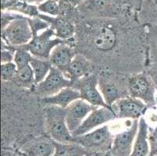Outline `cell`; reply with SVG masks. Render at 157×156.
Returning a JSON list of instances; mask_svg holds the SVG:
<instances>
[{
	"instance_id": "obj_26",
	"label": "cell",
	"mask_w": 157,
	"mask_h": 156,
	"mask_svg": "<svg viewBox=\"0 0 157 156\" xmlns=\"http://www.w3.org/2000/svg\"><path fill=\"white\" fill-rule=\"evenodd\" d=\"M38 10L52 16L59 15V6L54 0H48L38 6Z\"/></svg>"
},
{
	"instance_id": "obj_27",
	"label": "cell",
	"mask_w": 157,
	"mask_h": 156,
	"mask_svg": "<svg viewBox=\"0 0 157 156\" xmlns=\"http://www.w3.org/2000/svg\"><path fill=\"white\" fill-rule=\"evenodd\" d=\"M30 26H31V31L33 33V36H35L39 34L40 31L48 29L50 28V25L48 22L44 21L43 19H33L28 20Z\"/></svg>"
},
{
	"instance_id": "obj_29",
	"label": "cell",
	"mask_w": 157,
	"mask_h": 156,
	"mask_svg": "<svg viewBox=\"0 0 157 156\" xmlns=\"http://www.w3.org/2000/svg\"><path fill=\"white\" fill-rule=\"evenodd\" d=\"M59 17L67 18L71 13V4L67 0H61L59 2Z\"/></svg>"
},
{
	"instance_id": "obj_19",
	"label": "cell",
	"mask_w": 157,
	"mask_h": 156,
	"mask_svg": "<svg viewBox=\"0 0 157 156\" xmlns=\"http://www.w3.org/2000/svg\"><path fill=\"white\" fill-rule=\"evenodd\" d=\"M55 141L39 140L27 148L26 154L28 156H52L55 152Z\"/></svg>"
},
{
	"instance_id": "obj_12",
	"label": "cell",
	"mask_w": 157,
	"mask_h": 156,
	"mask_svg": "<svg viewBox=\"0 0 157 156\" xmlns=\"http://www.w3.org/2000/svg\"><path fill=\"white\" fill-rule=\"evenodd\" d=\"M96 108L82 98L75 100L66 108V122L71 134L76 131L86 117Z\"/></svg>"
},
{
	"instance_id": "obj_30",
	"label": "cell",
	"mask_w": 157,
	"mask_h": 156,
	"mask_svg": "<svg viewBox=\"0 0 157 156\" xmlns=\"http://www.w3.org/2000/svg\"><path fill=\"white\" fill-rule=\"evenodd\" d=\"M147 73L148 74V75L150 76L151 79L153 81L155 88H157V66L152 67Z\"/></svg>"
},
{
	"instance_id": "obj_31",
	"label": "cell",
	"mask_w": 157,
	"mask_h": 156,
	"mask_svg": "<svg viewBox=\"0 0 157 156\" xmlns=\"http://www.w3.org/2000/svg\"><path fill=\"white\" fill-rule=\"evenodd\" d=\"M148 1L157 7V0H148Z\"/></svg>"
},
{
	"instance_id": "obj_23",
	"label": "cell",
	"mask_w": 157,
	"mask_h": 156,
	"mask_svg": "<svg viewBox=\"0 0 157 156\" xmlns=\"http://www.w3.org/2000/svg\"><path fill=\"white\" fill-rule=\"evenodd\" d=\"M15 55H14L13 62L18 68L25 67L31 63L33 55L31 52L24 46L15 48Z\"/></svg>"
},
{
	"instance_id": "obj_4",
	"label": "cell",
	"mask_w": 157,
	"mask_h": 156,
	"mask_svg": "<svg viewBox=\"0 0 157 156\" xmlns=\"http://www.w3.org/2000/svg\"><path fill=\"white\" fill-rule=\"evenodd\" d=\"M72 86L73 81L63 72L52 67L45 79L42 82L35 84L32 89L35 94L43 98L52 96L63 88Z\"/></svg>"
},
{
	"instance_id": "obj_5",
	"label": "cell",
	"mask_w": 157,
	"mask_h": 156,
	"mask_svg": "<svg viewBox=\"0 0 157 156\" xmlns=\"http://www.w3.org/2000/svg\"><path fill=\"white\" fill-rule=\"evenodd\" d=\"M64 41H66L56 38L53 30L48 28L42 33L33 36L31 41L28 45L24 46L31 52L33 56L48 59L52 50Z\"/></svg>"
},
{
	"instance_id": "obj_32",
	"label": "cell",
	"mask_w": 157,
	"mask_h": 156,
	"mask_svg": "<svg viewBox=\"0 0 157 156\" xmlns=\"http://www.w3.org/2000/svg\"><path fill=\"white\" fill-rule=\"evenodd\" d=\"M67 1H68L69 2H75V1H77V0H67Z\"/></svg>"
},
{
	"instance_id": "obj_16",
	"label": "cell",
	"mask_w": 157,
	"mask_h": 156,
	"mask_svg": "<svg viewBox=\"0 0 157 156\" xmlns=\"http://www.w3.org/2000/svg\"><path fill=\"white\" fill-rule=\"evenodd\" d=\"M81 98V93L74 87L63 88L52 96L41 98V103L43 105H57L66 108L75 100Z\"/></svg>"
},
{
	"instance_id": "obj_22",
	"label": "cell",
	"mask_w": 157,
	"mask_h": 156,
	"mask_svg": "<svg viewBox=\"0 0 157 156\" xmlns=\"http://www.w3.org/2000/svg\"><path fill=\"white\" fill-rule=\"evenodd\" d=\"M56 150L52 156H84L86 153L85 148L77 143L59 144L55 142Z\"/></svg>"
},
{
	"instance_id": "obj_1",
	"label": "cell",
	"mask_w": 157,
	"mask_h": 156,
	"mask_svg": "<svg viewBox=\"0 0 157 156\" xmlns=\"http://www.w3.org/2000/svg\"><path fill=\"white\" fill-rule=\"evenodd\" d=\"M44 117L47 134L55 142L59 144L74 143V137L66 122V108L57 105H45Z\"/></svg>"
},
{
	"instance_id": "obj_7",
	"label": "cell",
	"mask_w": 157,
	"mask_h": 156,
	"mask_svg": "<svg viewBox=\"0 0 157 156\" xmlns=\"http://www.w3.org/2000/svg\"><path fill=\"white\" fill-rule=\"evenodd\" d=\"M98 77L92 74L74 82L72 87L77 88L80 91L82 99L87 101L94 106L110 108L105 103L102 94L98 89Z\"/></svg>"
},
{
	"instance_id": "obj_6",
	"label": "cell",
	"mask_w": 157,
	"mask_h": 156,
	"mask_svg": "<svg viewBox=\"0 0 157 156\" xmlns=\"http://www.w3.org/2000/svg\"><path fill=\"white\" fill-rule=\"evenodd\" d=\"M86 35L90 45L101 52L112 51L118 41L117 34L115 30L106 25L92 27Z\"/></svg>"
},
{
	"instance_id": "obj_15",
	"label": "cell",
	"mask_w": 157,
	"mask_h": 156,
	"mask_svg": "<svg viewBox=\"0 0 157 156\" xmlns=\"http://www.w3.org/2000/svg\"><path fill=\"white\" fill-rule=\"evenodd\" d=\"M92 70L93 66L91 61L83 54L78 53L73 59L65 75L74 84L75 81L92 74Z\"/></svg>"
},
{
	"instance_id": "obj_13",
	"label": "cell",
	"mask_w": 157,
	"mask_h": 156,
	"mask_svg": "<svg viewBox=\"0 0 157 156\" xmlns=\"http://www.w3.org/2000/svg\"><path fill=\"white\" fill-rule=\"evenodd\" d=\"M98 87L105 103L110 108L117 101L129 96L128 88H124L123 86H120L119 83L113 78L107 76L101 75L98 77Z\"/></svg>"
},
{
	"instance_id": "obj_17",
	"label": "cell",
	"mask_w": 157,
	"mask_h": 156,
	"mask_svg": "<svg viewBox=\"0 0 157 156\" xmlns=\"http://www.w3.org/2000/svg\"><path fill=\"white\" fill-rule=\"evenodd\" d=\"M42 19L48 22L50 28L54 31L56 37L63 41H72L75 35V27L71 21L65 17H56L50 18L45 17Z\"/></svg>"
},
{
	"instance_id": "obj_3",
	"label": "cell",
	"mask_w": 157,
	"mask_h": 156,
	"mask_svg": "<svg viewBox=\"0 0 157 156\" xmlns=\"http://www.w3.org/2000/svg\"><path fill=\"white\" fill-rule=\"evenodd\" d=\"M33 38L28 20L18 17L2 29V41L13 48L28 45Z\"/></svg>"
},
{
	"instance_id": "obj_10",
	"label": "cell",
	"mask_w": 157,
	"mask_h": 156,
	"mask_svg": "<svg viewBox=\"0 0 157 156\" xmlns=\"http://www.w3.org/2000/svg\"><path fill=\"white\" fill-rule=\"evenodd\" d=\"M139 120H134L128 129L116 134L111 146L112 156H130L133 150Z\"/></svg>"
},
{
	"instance_id": "obj_24",
	"label": "cell",
	"mask_w": 157,
	"mask_h": 156,
	"mask_svg": "<svg viewBox=\"0 0 157 156\" xmlns=\"http://www.w3.org/2000/svg\"><path fill=\"white\" fill-rule=\"evenodd\" d=\"M109 6V0H89L85 5V10L92 13H102L108 10Z\"/></svg>"
},
{
	"instance_id": "obj_8",
	"label": "cell",
	"mask_w": 157,
	"mask_h": 156,
	"mask_svg": "<svg viewBox=\"0 0 157 156\" xmlns=\"http://www.w3.org/2000/svg\"><path fill=\"white\" fill-rule=\"evenodd\" d=\"M117 119L139 120L148 110V105L142 100L127 96L116 101L111 106Z\"/></svg>"
},
{
	"instance_id": "obj_33",
	"label": "cell",
	"mask_w": 157,
	"mask_h": 156,
	"mask_svg": "<svg viewBox=\"0 0 157 156\" xmlns=\"http://www.w3.org/2000/svg\"><path fill=\"white\" fill-rule=\"evenodd\" d=\"M30 1H35V0H30Z\"/></svg>"
},
{
	"instance_id": "obj_9",
	"label": "cell",
	"mask_w": 157,
	"mask_h": 156,
	"mask_svg": "<svg viewBox=\"0 0 157 156\" xmlns=\"http://www.w3.org/2000/svg\"><path fill=\"white\" fill-rule=\"evenodd\" d=\"M116 119L117 116L110 108L97 107L86 117L76 131L72 133V136L75 137L84 135L105 125L108 122L113 121Z\"/></svg>"
},
{
	"instance_id": "obj_18",
	"label": "cell",
	"mask_w": 157,
	"mask_h": 156,
	"mask_svg": "<svg viewBox=\"0 0 157 156\" xmlns=\"http://www.w3.org/2000/svg\"><path fill=\"white\" fill-rule=\"evenodd\" d=\"M150 144L148 141V125L145 117L139 119L138 130L135 141L134 143L133 150L130 156H149Z\"/></svg>"
},
{
	"instance_id": "obj_14",
	"label": "cell",
	"mask_w": 157,
	"mask_h": 156,
	"mask_svg": "<svg viewBox=\"0 0 157 156\" xmlns=\"http://www.w3.org/2000/svg\"><path fill=\"white\" fill-rule=\"evenodd\" d=\"M73 42L74 40L64 41L60 45H57L52 50L48 59L52 67L59 69L64 74L67 70L73 59L77 55L76 50L72 45Z\"/></svg>"
},
{
	"instance_id": "obj_28",
	"label": "cell",
	"mask_w": 157,
	"mask_h": 156,
	"mask_svg": "<svg viewBox=\"0 0 157 156\" xmlns=\"http://www.w3.org/2000/svg\"><path fill=\"white\" fill-rule=\"evenodd\" d=\"M148 141L150 144V154L149 156L157 155V127L148 134Z\"/></svg>"
},
{
	"instance_id": "obj_34",
	"label": "cell",
	"mask_w": 157,
	"mask_h": 156,
	"mask_svg": "<svg viewBox=\"0 0 157 156\" xmlns=\"http://www.w3.org/2000/svg\"><path fill=\"white\" fill-rule=\"evenodd\" d=\"M156 43H157V37H156Z\"/></svg>"
},
{
	"instance_id": "obj_35",
	"label": "cell",
	"mask_w": 157,
	"mask_h": 156,
	"mask_svg": "<svg viewBox=\"0 0 157 156\" xmlns=\"http://www.w3.org/2000/svg\"><path fill=\"white\" fill-rule=\"evenodd\" d=\"M155 156H157V155H155Z\"/></svg>"
},
{
	"instance_id": "obj_11",
	"label": "cell",
	"mask_w": 157,
	"mask_h": 156,
	"mask_svg": "<svg viewBox=\"0 0 157 156\" xmlns=\"http://www.w3.org/2000/svg\"><path fill=\"white\" fill-rule=\"evenodd\" d=\"M112 138L109 126L105 124L84 135L74 137V143L80 144L85 149L95 150L109 145Z\"/></svg>"
},
{
	"instance_id": "obj_25",
	"label": "cell",
	"mask_w": 157,
	"mask_h": 156,
	"mask_svg": "<svg viewBox=\"0 0 157 156\" xmlns=\"http://www.w3.org/2000/svg\"><path fill=\"white\" fill-rule=\"evenodd\" d=\"M17 73V67L14 62L1 63V77L2 81H13Z\"/></svg>"
},
{
	"instance_id": "obj_20",
	"label": "cell",
	"mask_w": 157,
	"mask_h": 156,
	"mask_svg": "<svg viewBox=\"0 0 157 156\" xmlns=\"http://www.w3.org/2000/svg\"><path fill=\"white\" fill-rule=\"evenodd\" d=\"M30 65L35 74V84L42 82L47 77L52 67L50 61L48 59H43L35 56H33L31 59Z\"/></svg>"
},
{
	"instance_id": "obj_2",
	"label": "cell",
	"mask_w": 157,
	"mask_h": 156,
	"mask_svg": "<svg viewBox=\"0 0 157 156\" xmlns=\"http://www.w3.org/2000/svg\"><path fill=\"white\" fill-rule=\"evenodd\" d=\"M127 86L129 96L142 100L148 107L155 105V87L148 73L131 76Z\"/></svg>"
},
{
	"instance_id": "obj_21",
	"label": "cell",
	"mask_w": 157,
	"mask_h": 156,
	"mask_svg": "<svg viewBox=\"0 0 157 156\" xmlns=\"http://www.w3.org/2000/svg\"><path fill=\"white\" fill-rule=\"evenodd\" d=\"M21 87L27 88H33L35 85V78L34 71L31 65L25 66L17 69V73L13 80Z\"/></svg>"
}]
</instances>
